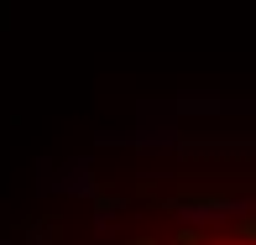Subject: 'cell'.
<instances>
[{
  "mask_svg": "<svg viewBox=\"0 0 256 245\" xmlns=\"http://www.w3.org/2000/svg\"><path fill=\"white\" fill-rule=\"evenodd\" d=\"M204 245H256V235H230V240H204Z\"/></svg>",
  "mask_w": 256,
  "mask_h": 245,
  "instance_id": "cell-1",
  "label": "cell"
}]
</instances>
